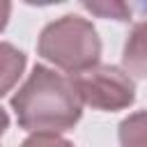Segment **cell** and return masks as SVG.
I'll return each mask as SVG.
<instances>
[{"label":"cell","mask_w":147,"mask_h":147,"mask_svg":"<svg viewBox=\"0 0 147 147\" xmlns=\"http://www.w3.org/2000/svg\"><path fill=\"white\" fill-rule=\"evenodd\" d=\"M7 129H9V115H7L5 108H0V140H2V136H5Z\"/></svg>","instance_id":"cell-10"},{"label":"cell","mask_w":147,"mask_h":147,"mask_svg":"<svg viewBox=\"0 0 147 147\" xmlns=\"http://www.w3.org/2000/svg\"><path fill=\"white\" fill-rule=\"evenodd\" d=\"M80 103L96 110H122L136 101L133 78L115 64H96L83 74L69 76Z\"/></svg>","instance_id":"cell-3"},{"label":"cell","mask_w":147,"mask_h":147,"mask_svg":"<svg viewBox=\"0 0 147 147\" xmlns=\"http://www.w3.org/2000/svg\"><path fill=\"white\" fill-rule=\"evenodd\" d=\"M122 147H147V110L133 113L119 122Z\"/></svg>","instance_id":"cell-6"},{"label":"cell","mask_w":147,"mask_h":147,"mask_svg":"<svg viewBox=\"0 0 147 147\" xmlns=\"http://www.w3.org/2000/svg\"><path fill=\"white\" fill-rule=\"evenodd\" d=\"M21 147H76V145L55 133H32L21 142Z\"/></svg>","instance_id":"cell-8"},{"label":"cell","mask_w":147,"mask_h":147,"mask_svg":"<svg viewBox=\"0 0 147 147\" xmlns=\"http://www.w3.org/2000/svg\"><path fill=\"white\" fill-rule=\"evenodd\" d=\"M37 53L69 76H76L99 64L101 39L87 18L64 14L41 30Z\"/></svg>","instance_id":"cell-2"},{"label":"cell","mask_w":147,"mask_h":147,"mask_svg":"<svg viewBox=\"0 0 147 147\" xmlns=\"http://www.w3.org/2000/svg\"><path fill=\"white\" fill-rule=\"evenodd\" d=\"M28 57L14 44L0 41V96H5L23 76Z\"/></svg>","instance_id":"cell-5"},{"label":"cell","mask_w":147,"mask_h":147,"mask_svg":"<svg viewBox=\"0 0 147 147\" xmlns=\"http://www.w3.org/2000/svg\"><path fill=\"white\" fill-rule=\"evenodd\" d=\"M11 110L16 113L18 126L30 133H55L69 131L83 115V103L69 80L44 64H37L28 80L11 96Z\"/></svg>","instance_id":"cell-1"},{"label":"cell","mask_w":147,"mask_h":147,"mask_svg":"<svg viewBox=\"0 0 147 147\" xmlns=\"http://www.w3.org/2000/svg\"><path fill=\"white\" fill-rule=\"evenodd\" d=\"M83 7L101 18H115V21H129L131 9L124 2H83Z\"/></svg>","instance_id":"cell-7"},{"label":"cell","mask_w":147,"mask_h":147,"mask_svg":"<svg viewBox=\"0 0 147 147\" xmlns=\"http://www.w3.org/2000/svg\"><path fill=\"white\" fill-rule=\"evenodd\" d=\"M9 14H11V5L9 2H0V32L9 23Z\"/></svg>","instance_id":"cell-9"},{"label":"cell","mask_w":147,"mask_h":147,"mask_svg":"<svg viewBox=\"0 0 147 147\" xmlns=\"http://www.w3.org/2000/svg\"><path fill=\"white\" fill-rule=\"evenodd\" d=\"M122 69L129 76L147 78V21L131 28L122 51Z\"/></svg>","instance_id":"cell-4"}]
</instances>
